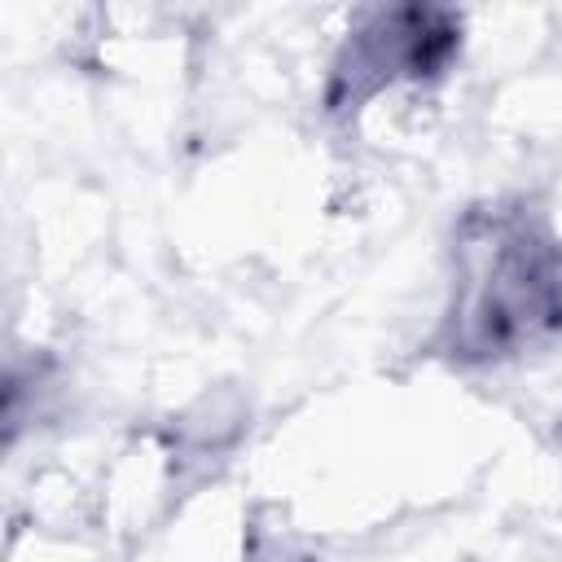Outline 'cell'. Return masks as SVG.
Wrapping results in <instances>:
<instances>
[{
    "instance_id": "6da1fadb",
    "label": "cell",
    "mask_w": 562,
    "mask_h": 562,
    "mask_svg": "<svg viewBox=\"0 0 562 562\" xmlns=\"http://www.w3.org/2000/svg\"><path fill=\"white\" fill-rule=\"evenodd\" d=\"M553 334H562V246L522 211L470 215L457 246L448 351L501 360Z\"/></svg>"
},
{
    "instance_id": "7a4b0ae2",
    "label": "cell",
    "mask_w": 562,
    "mask_h": 562,
    "mask_svg": "<svg viewBox=\"0 0 562 562\" xmlns=\"http://www.w3.org/2000/svg\"><path fill=\"white\" fill-rule=\"evenodd\" d=\"M457 35L439 13H391L373 31L356 35L334 70V105H356L391 79H417L448 61Z\"/></svg>"
}]
</instances>
